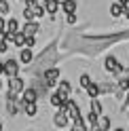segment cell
Masks as SVG:
<instances>
[{
  "instance_id": "obj_36",
  "label": "cell",
  "mask_w": 129,
  "mask_h": 131,
  "mask_svg": "<svg viewBox=\"0 0 129 131\" xmlns=\"http://www.w3.org/2000/svg\"><path fill=\"white\" fill-rule=\"evenodd\" d=\"M127 118H129V114H127Z\"/></svg>"
},
{
  "instance_id": "obj_14",
  "label": "cell",
  "mask_w": 129,
  "mask_h": 131,
  "mask_svg": "<svg viewBox=\"0 0 129 131\" xmlns=\"http://www.w3.org/2000/svg\"><path fill=\"white\" fill-rule=\"evenodd\" d=\"M57 91H59L63 97H70V93H72V85L68 83V80H59V83H57Z\"/></svg>"
},
{
  "instance_id": "obj_30",
  "label": "cell",
  "mask_w": 129,
  "mask_h": 131,
  "mask_svg": "<svg viewBox=\"0 0 129 131\" xmlns=\"http://www.w3.org/2000/svg\"><path fill=\"white\" fill-rule=\"evenodd\" d=\"M76 13H68V23H70V26H74V23H76Z\"/></svg>"
},
{
  "instance_id": "obj_18",
  "label": "cell",
  "mask_w": 129,
  "mask_h": 131,
  "mask_svg": "<svg viewBox=\"0 0 129 131\" xmlns=\"http://www.w3.org/2000/svg\"><path fill=\"white\" fill-rule=\"evenodd\" d=\"M17 100H6V112L11 114V116H15V114H17L21 108H19V104H15Z\"/></svg>"
},
{
  "instance_id": "obj_26",
  "label": "cell",
  "mask_w": 129,
  "mask_h": 131,
  "mask_svg": "<svg viewBox=\"0 0 129 131\" xmlns=\"http://www.w3.org/2000/svg\"><path fill=\"white\" fill-rule=\"evenodd\" d=\"M110 129V118L108 116H100V131H106Z\"/></svg>"
},
{
  "instance_id": "obj_21",
  "label": "cell",
  "mask_w": 129,
  "mask_h": 131,
  "mask_svg": "<svg viewBox=\"0 0 129 131\" xmlns=\"http://www.w3.org/2000/svg\"><path fill=\"white\" fill-rule=\"evenodd\" d=\"M6 30H9V32H17L19 30V21L15 17H9V19H6Z\"/></svg>"
},
{
  "instance_id": "obj_24",
  "label": "cell",
  "mask_w": 129,
  "mask_h": 131,
  "mask_svg": "<svg viewBox=\"0 0 129 131\" xmlns=\"http://www.w3.org/2000/svg\"><path fill=\"white\" fill-rule=\"evenodd\" d=\"M91 83H93V80H91L89 74H80V87H78V89H87Z\"/></svg>"
},
{
  "instance_id": "obj_16",
  "label": "cell",
  "mask_w": 129,
  "mask_h": 131,
  "mask_svg": "<svg viewBox=\"0 0 129 131\" xmlns=\"http://www.w3.org/2000/svg\"><path fill=\"white\" fill-rule=\"evenodd\" d=\"M85 91H87V95H89V97H100V95H102V93H100V83H95V80L85 89Z\"/></svg>"
},
{
  "instance_id": "obj_32",
  "label": "cell",
  "mask_w": 129,
  "mask_h": 131,
  "mask_svg": "<svg viewBox=\"0 0 129 131\" xmlns=\"http://www.w3.org/2000/svg\"><path fill=\"white\" fill-rule=\"evenodd\" d=\"M0 74H4V61H0Z\"/></svg>"
},
{
  "instance_id": "obj_9",
  "label": "cell",
  "mask_w": 129,
  "mask_h": 131,
  "mask_svg": "<svg viewBox=\"0 0 129 131\" xmlns=\"http://www.w3.org/2000/svg\"><path fill=\"white\" fill-rule=\"evenodd\" d=\"M21 110H23V114H28V116H36V114H38V104H36V102H26V100H23Z\"/></svg>"
},
{
  "instance_id": "obj_1",
  "label": "cell",
  "mask_w": 129,
  "mask_h": 131,
  "mask_svg": "<svg viewBox=\"0 0 129 131\" xmlns=\"http://www.w3.org/2000/svg\"><path fill=\"white\" fill-rule=\"evenodd\" d=\"M104 68H106V72H108V74H114V76L119 78V76H121V72H123V68H125V66L121 63V61L116 59L114 55H108V57H106V61H104Z\"/></svg>"
},
{
  "instance_id": "obj_29",
  "label": "cell",
  "mask_w": 129,
  "mask_h": 131,
  "mask_svg": "<svg viewBox=\"0 0 129 131\" xmlns=\"http://www.w3.org/2000/svg\"><path fill=\"white\" fill-rule=\"evenodd\" d=\"M9 42H6V40H2V38H0V53H6V51H9Z\"/></svg>"
},
{
  "instance_id": "obj_31",
  "label": "cell",
  "mask_w": 129,
  "mask_h": 131,
  "mask_svg": "<svg viewBox=\"0 0 129 131\" xmlns=\"http://www.w3.org/2000/svg\"><path fill=\"white\" fill-rule=\"evenodd\" d=\"M123 15H125V19L129 21V4H127V6H125V9H123Z\"/></svg>"
},
{
  "instance_id": "obj_20",
  "label": "cell",
  "mask_w": 129,
  "mask_h": 131,
  "mask_svg": "<svg viewBox=\"0 0 129 131\" xmlns=\"http://www.w3.org/2000/svg\"><path fill=\"white\" fill-rule=\"evenodd\" d=\"M100 93H116V85L112 83H100Z\"/></svg>"
},
{
  "instance_id": "obj_15",
  "label": "cell",
  "mask_w": 129,
  "mask_h": 131,
  "mask_svg": "<svg viewBox=\"0 0 129 131\" xmlns=\"http://www.w3.org/2000/svg\"><path fill=\"white\" fill-rule=\"evenodd\" d=\"M123 9H125V6L121 4V2H112V4H110V17L119 19L121 15H123Z\"/></svg>"
},
{
  "instance_id": "obj_8",
  "label": "cell",
  "mask_w": 129,
  "mask_h": 131,
  "mask_svg": "<svg viewBox=\"0 0 129 131\" xmlns=\"http://www.w3.org/2000/svg\"><path fill=\"white\" fill-rule=\"evenodd\" d=\"M68 100H70V97H63L59 91H55V93H51V95H49V104L53 106V108H61V106L66 104Z\"/></svg>"
},
{
  "instance_id": "obj_22",
  "label": "cell",
  "mask_w": 129,
  "mask_h": 131,
  "mask_svg": "<svg viewBox=\"0 0 129 131\" xmlns=\"http://www.w3.org/2000/svg\"><path fill=\"white\" fill-rule=\"evenodd\" d=\"M91 110H93V112H98L100 116H102V112H104V108H102V102L98 100V97H91Z\"/></svg>"
},
{
  "instance_id": "obj_2",
  "label": "cell",
  "mask_w": 129,
  "mask_h": 131,
  "mask_svg": "<svg viewBox=\"0 0 129 131\" xmlns=\"http://www.w3.org/2000/svg\"><path fill=\"white\" fill-rule=\"evenodd\" d=\"M53 125L57 127V129H66L68 125H70V116H68V112H66V108H57V112L53 114Z\"/></svg>"
},
{
  "instance_id": "obj_33",
  "label": "cell",
  "mask_w": 129,
  "mask_h": 131,
  "mask_svg": "<svg viewBox=\"0 0 129 131\" xmlns=\"http://www.w3.org/2000/svg\"><path fill=\"white\" fill-rule=\"evenodd\" d=\"M116 2H121L123 6H127V4H129V0H116Z\"/></svg>"
},
{
  "instance_id": "obj_13",
  "label": "cell",
  "mask_w": 129,
  "mask_h": 131,
  "mask_svg": "<svg viewBox=\"0 0 129 131\" xmlns=\"http://www.w3.org/2000/svg\"><path fill=\"white\" fill-rule=\"evenodd\" d=\"M87 129H89V123H87L83 116L72 121V131H87Z\"/></svg>"
},
{
  "instance_id": "obj_17",
  "label": "cell",
  "mask_w": 129,
  "mask_h": 131,
  "mask_svg": "<svg viewBox=\"0 0 129 131\" xmlns=\"http://www.w3.org/2000/svg\"><path fill=\"white\" fill-rule=\"evenodd\" d=\"M23 45H26V34L21 30H17L13 36V47H23Z\"/></svg>"
},
{
  "instance_id": "obj_6",
  "label": "cell",
  "mask_w": 129,
  "mask_h": 131,
  "mask_svg": "<svg viewBox=\"0 0 129 131\" xmlns=\"http://www.w3.org/2000/svg\"><path fill=\"white\" fill-rule=\"evenodd\" d=\"M23 89H26V80H23L19 74L17 76H9V91H13V93H21Z\"/></svg>"
},
{
  "instance_id": "obj_27",
  "label": "cell",
  "mask_w": 129,
  "mask_h": 131,
  "mask_svg": "<svg viewBox=\"0 0 129 131\" xmlns=\"http://www.w3.org/2000/svg\"><path fill=\"white\" fill-rule=\"evenodd\" d=\"M34 45H36V36H26V45H23V47H30L32 49Z\"/></svg>"
},
{
  "instance_id": "obj_34",
  "label": "cell",
  "mask_w": 129,
  "mask_h": 131,
  "mask_svg": "<svg viewBox=\"0 0 129 131\" xmlns=\"http://www.w3.org/2000/svg\"><path fill=\"white\" fill-rule=\"evenodd\" d=\"M0 89H2V80H0Z\"/></svg>"
},
{
  "instance_id": "obj_12",
  "label": "cell",
  "mask_w": 129,
  "mask_h": 131,
  "mask_svg": "<svg viewBox=\"0 0 129 131\" xmlns=\"http://www.w3.org/2000/svg\"><path fill=\"white\" fill-rule=\"evenodd\" d=\"M42 4H45V9H47V13H49V15H55V13H57L59 11V0H42Z\"/></svg>"
},
{
  "instance_id": "obj_28",
  "label": "cell",
  "mask_w": 129,
  "mask_h": 131,
  "mask_svg": "<svg viewBox=\"0 0 129 131\" xmlns=\"http://www.w3.org/2000/svg\"><path fill=\"white\" fill-rule=\"evenodd\" d=\"M127 106H129V89H127V91H125V100H123V104H121V110H127Z\"/></svg>"
},
{
  "instance_id": "obj_25",
  "label": "cell",
  "mask_w": 129,
  "mask_h": 131,
  "mask_svg": "<svg viewBox=\"0 0 129 131\" xmlns=\"http://www.w3.org/2000/svg\"><path fill=\"white\" fill-rule=\"evenodd\" d=\"M9 13H11V4L6 2V0H0V15H4V17H6Z\"/></svg>"
},
{
  "instance_id": "obj_11",
  "label": "cell",
  "mask_w": 129,
  "mask_h": 131,
  "mask_svg": "<svg viewBox=\"0 0 129 131\" xmlns=\"http://www.w3.org/2000/svg\"><path fill=\"white\" fill-rule=\"evenodd\" d=\"M19 61L21 63H32L34 61V55H32V49L30 47H21V53H19Z\"/></svg>"
},
{
  "instance_id": "obj_4",
  "label": "cell",
  "mask_w": 129,
  "mask_h": 131,
  "mask_svg": "<svg viewBox=\"0 0 129 131\" xmlns=\"http://www.w3.org/2000/svg\"><path fill=\"white\" fill-rule=\"evenodd\" d=\"M57 78H59V70L57 68H47L42 72V80L47 83V87H55L57 85Z\"/></svg>"
},
{
  "instance_id": "obj_3",
  "label": "cell",
  "mask_w": 129,
  "mask_h": 131,
  "mask_svg": "<svg viewBox=\"0 0 129 131\" xmlns=\"http://www.w3.org/2000/svg\"><path fill=\"white\" fill-rule=\"evenodd\" d=\"M19 70H21V61L19 59H6L4 61V76L9 78V76H17L19 74Z\"/></svg>"
},
{
  "instance_id": "obj_23",
  "label": "cell",
  "mask_w": 129,
  "mask_h": 131,
  "mask_svg": "<svg viewBox=\"0 0 129 131\" xmlns=\"http://www.w3.org/2000/svg\"><path fill=\"white\" fill-rule=\"evenodd\" d=\"M23 19H26V21L36 19V13H34V9H32V6H28V4H26V9H23Z\"/></svg>"
},
{
  "instance_id": "obj_35",
  "label": "cell",
  "mask_w": 129,
  "mask_h": 131,
  "mask_svg": "<svg viewBox=\"0 0 129 131\" xmlns=\"http://www.w3.org/2000/svg\"><path fill=\"white\" fill-rule=\"evenodd\" d=\"M0 129H2V123H0Z\"/></svg>"
},
{
  "instance_id": "obj_7",
  "label": "cell",
  "mask_w": 129,
  "mask_h": 131,
  "mask_svg": "<svg viewBox=\"0 0 129 131\" xmlns=\"http://www.w3.org/2000/svg\"><path fill=\"white\" fill-rule=\"evenodd\" d=\"M19 30H21L26 36H36V34H38V30H40V26H38V23H36L34 19H32V21H26V23H23V26H21Z\"/></svg>"
},
{
  "instance_id": "obj_5",
  "label": "cell",
  "mask_w": 129,
  "mask_h": 131,
  "mask_svg": "<svg viewBox=\"0 0 129 131\" xmlns=\"http://www.w3.org/2000/svg\"><path fill=\"white\" fill-rule=\"evenodd\" d=\"M63 108H66L70 121H74V118H78V116H83V114H80V106H78V102H74L72 97H70L66 104H63Z\"/></svg>"
},
{
  "instance_id": "obj_19",
  "label": "cell",
  "mask_w": 129,
  "mask_h": 131,
  "mask_svg": "<svg viewBox=\"0 0 129 131\" xmlns=\"http://www.w3.org/2000/svg\"><path fill=\"white\" fill-rule=\"evenodd\" d=\"M61 6H63V13H76V0H63L61 2Z\"/></svg>"
},
{
  "instance_id": "obj_10",
  "label": "cell",
  "mask_w": 129,
  "mask_h": 131,
  "mask_svg": "<svg viewBox=\"0 0 129 131\" xmlns=\"http://www.w3.org/2000/svg\"><path fill=\"white\" fill-rule=\"evenodd\" d=\"M21 97H23V100H26V102H38V91H36V87H26V89H23V91H21Z\"/></svg>"
}]
</instances>
